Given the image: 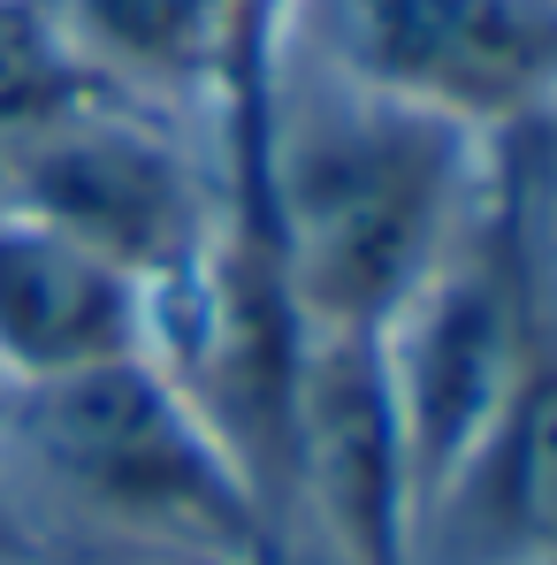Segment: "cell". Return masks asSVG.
<instances>
[{"mask_svg": "<svg viewBox=\"0 0 557 565\" xmlns=\"http://www.w3.org/2000/svg\"><path fill=\"white\" fill-rule=\"evenodd\" d=\"M0 481L39 543L46 520H69L107 565H237L276 527L229 444L153 352L0 390Z\"/></svg>", "mask_w": 557, "mask_h": 565, "instance_id": "2", "label": "cell"}, {"mask_svg": "<svg viewBox=\"0 0 557 565\" xmlns=\"http://www.w3.org/2000/svg\"><path fill=\"white\" fill-rule=\"evenodd\" d=\"M153 352V298L77 237L0 199V390Z\"/></svg>", "mask_w": 557, "mask_h": 565, "instance_id": "5", "label": "cell"}, {"mask_svg": "<svg viewBox=\"0 0 557 565\" xmlns=\"http://www.w3.org/2000/svg\"><path fill=\"white\" fill-rule=\"evenodd\" d=\"M0 199L169 298L229 222V184L130 93H85L0 146Z\"/></svg>", "mask_w": 557, "mask_h": 565, "instance_id": "3", "label": "cell"}, {"mask_svg": "<svg viewBox=\"0 0 557 565\" xmlns=\"http://www.w3.org/2000/svg\"><path fill=\"white\" fill-rule=\"evenodd\" d=\"M77 62L107 93L153 99L184 85H229L260 0H46Z\"/></svg>", "mask_w": 557, "mask_h": 565, "instance_id": "6", "label": "cell"}, {"mask_svg": "<svg viewBox=\"0 0 557 565\" xmlns=\"http://www.w3.org/2000/svg\"><path fill=\"white\" fill-rule=\"evenodd\" d=\"M0 565H54V551H46L39 527L23 520V504H15L8 481H0Z\"/></svg>", "mask_w": 557, "mask_h": 565, "instance_id": "8", "label": "cell"}, {"mask_svg": "<svg viewBox=\"0 0 557 565\" xmlns=\"http://www.w3.org/2000/svg\"><path fill=\"white\" fill-rule=\"evenodd\" d=\"M229 93V184L298 329L382 337L459 230L489 146L336 77L268 23V0Z\"/></svg>", "mask_w": 557, "mask_h": 565, "instance_id": "1", "label": "cell"}, {"mask_svg": "<svg viewBox=\"0 0 557 565\" xmlns=\"http://www.w3.org/2000/svg\"><path fill=\"white\" fill-rule=\"evenodd\" d=\"M85 93H99V77L62 39L54 8L46 0H0V146Z\"/></svg>", "mask_w": 557, "mask_h": 565, "instance_id": "7", "label": "cell"}, {"mask_svg": "<svg viewBox=\"0 0 557 565\" xmlns=\"http://www.w3.org/2000/svg\"><path fill=\"white\" fill-rule=\"evenodd\" d=\"M290 46L367 93L496 146L550 115V0H268Z\"/></svg>", "mask_w": 557, "mask_h": 565, "instance_id": "4", "label": "cell"}]
</instances>
